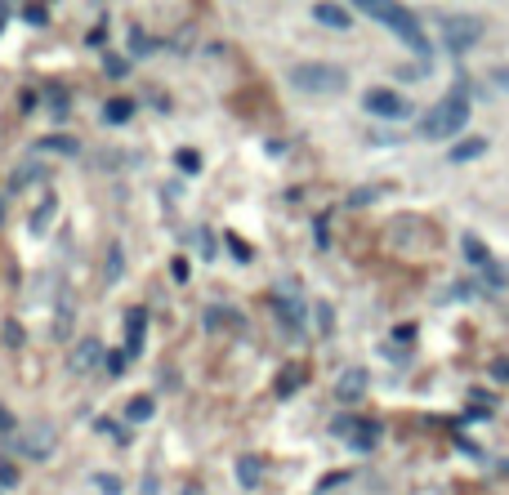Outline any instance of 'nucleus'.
<instances>
[{"instance_id": "dca6fc26", "label": "nucleus", "mask_w": 509, "mask_h": 495, "mask_svg": "<svg viewBox=\"0 0 509 495\" xmlns=\"http://www.w3.org/2000/svg\"><path fill=\"white\" fill-rule=\"evenodd\" d=\"M103 117H108L112 125H121V121H130V117H134V103H130V98H112V103L103 108Z\"/></svg>"}, {"instance_id": "393cba45", "label": "nucleus", "mask_w": 509, "mask_h": 495, "mask_svg": "<svg viewBox=\"0 0 509 495\" xmlns=\"http://www.w3.org/2000/svg\"><path fill=\"white\" fill-rule=\"evenodd\" d=\"M296 384H299V371H286V379H282V388H277V393H291Z\"/></svg>"}, {"instance_id": "a211bd4d", "label": "nucleus", "mask_w": 509, "mask_h": 495, "mask_svg": "<svg viewBox=\"0 0 509 495\" xmlns=\"http://www.w3.org/2000/svg\"><path fill=\"white\" fill-rule=\"evenodd\" d=\"M362 388H367L362 371H348L344 379H339V397H362Z\"/></svg>"}, {"instance_id": "f8f14e48", "label": "nucleus", "mask_w": 509, "mask_h": 495, "mask_svg": "<svg viewBox=\"0 0 509 495\" xmlns=\"http://www.w3.org/2000/svg\"><path fill=\"white\" fill-rule=\"evenodd\" d=\"M339 433H348L358 451H371V447H376V424H358V419H344V424H339Z\"/></svg>"}, {"instance_id": "0eeeda50", "label": "nucleus", "mask_w": 509, "mask_h": 495, "mask_svg": "<svg viewBox=\"0 0 509 495\" xmlns=\"http://www.w3.org/2000/svg\"><path fill=\"white\" fill-rule=\"evenodd\" d=\"M313 18H317L322 27H336V32H348V27H353L348 9H344V5H336V0H322V5H313Z\"/></svg>"}, {"instance_id": "9d476101", "label": "nucleus", "mask_w": 509, "mask_h": 495, "mask_svg": "<svg viewBox=\"0 0 509 495\" xmlns=\"http://www.w3.org/2000/svg\"><path fill=\"white\" fill-rule=\"evenodd\" d=\"M143 326H148V313H143V308L126 317V353L130 357H139V353H143Z\"/></svg>"}, {"instance_id": "39448f33", "label": "nucleus", "mask_w": 509, "mask_h": 495, "mask_svg": "<svg viewBox=\"0 0 509 495\" xmlns=\"http://www.w3.org/2000/svg\"><path fill=\"white\" fill-rule=\"evenodd\" d=\"M362 108H367L371 117H389V121H398V117L411 112V103H407L398 89H367V94H362Z\"/></svg>"}, {"instance_id": "7ed1b4c3", "label": "nucleus", "mask_w": 509, "mask_h": 495, "mask_svg": "<svg viewBox=\"0 0 509 495\" xmlns=\"http://www.w3.org/2000/svg\"><path fill=\"white\" fill-rule=\"evenodd\" d=\"M291 85L299 94H339V89H348V72L339 63H296Z\"/></svg>"}, {"instance_id": "a878e982", "label": "nucleus", "mask_w": 509, "mask_h": 495, "mask_svg": "<svg viewBox=\"0 0 509 495\" xmlns=\"http://www.w3.org/2000/svg\"><path fill=\"white\" fill-rule=\"evenodd\" d=\"M9 428H14V415H9L5 407H0V433H9Z\"/></svg>"}, {"instance_id": "1a4fd4ad", "label": "nucleus", "mask_w": 509, "mask_h": 495, "mask_svg": "<svg viewBox=\"0 0 509 495\" xmlns=\"http://www.w3.org/2000/svg\"><path fill=\"white\" fill-rule=\"evenodd\" d=\"M99 357H103V344H99V339H81L77 353H72V371L85 375L89 366H99Z\"/></svg>"}, {"instance_id": "20e7f679", "label": "nucleus", "mask_w": 509, "mask_h": 495, "mask_svg": "<svg viewBox=\"0 0 509 495\" xmlns=\"http://www.w3.org/2000/svg\"><path fill=\"white\" fill-rule=\"evenodd\" d=\"M438 32H442V45L452 49V54H465L473 45L483 41V18H473V14H442L438 18Z\"/></svg>"}, {"instance_id": "aec40b11", "label": "nucleus", "mask_w": 509, "mask_h": 495, "mask_svg": "<svg viewBox=\"0 0 509 495\" xmlns=\"http://www.w3.org/2000/svg\"><path fill=\"white\" fill-rule=\"evenodd\" d=\"M32 179H41V165H23V170L9 179V188H23V183H32Z\"/></svg>"}, {"instance_id": "5701e85b", "label": "nucleus", "mask_w": 509, "mask_h": 495, "mask_svg": "<svg viewBox=\"0 0 509 495\" xmlns=\"http://www.w3.org/2000/svg\"><path fill=\"white\" fill-rule=\"evenodd\" d=\"M492 85H501V89H509V63H501V67H492Z\"/></svg>"}, {"instance_id": "6ab92c4d", "label": "nucleus", "mask_w": 509, "mask_h": 495, "mask_svg": "<svg viewBox=\"0 0 509 495\" xmlns=\"http://www.w3.org/2000/svg\"><path fill=\"white\" fill-rule=\"evenodd\" d=\"M152 415V397H130L126 402V419H148Z\"/></svg>"}, {"instance_id": "f257e3e1", "label": "nucleus", "mask_w": 509, "mask_h": 495, "mask_svg": "<svg viewBox=\"0 0 509 495\" xmlns=\"http://www.w3.org/2000/svg\"><path fill=\"white\" fill-rule=\"evenodd\" d=\"M353 9H362L367 18H376L380 27H389L398 41L407 45L411 54H421V58H429V36H424L421 18L402 5V0H348Z\"/></svg>"}, {"instance_id": "f03ea898", "label": "nucleus", "mask_w": 509, "mask_h": 495, "mask_svg": "<svg viewBox=\"0 0 509 495\" xmlns=\"http://www.w3.org/2000/svg\"><path fill=\"white\" fill-rule=\"evenodd\" d=\"M465 125H469V94L465 89H452L421 117V139L442 143V139H456Z\"/></svg>"}, {"instance_id": "bb28decb", "label": "nucleus", "mask_w": 509, "mask_h": 495, "mask_svg": "<svg viewBox=\"0 0 509 495\" xmlns=\"http://www.w3.org/2000/svg\"><path fill=\"white\" fill-rule=\"evenodd\" d=\"M496 375H501V379H509V362H496Z\"/></svg>"}, {"instance_id": "4468645a", "label": "nucleus", "mask_w": 509, "mask_h": 495, "mask_svg": "<svg viewBox=\"0 0 509 495\" xmlns=\"http://www.w3.org/2000/svg\"><path fill=\"white\" fill-rule=\"evenodd\" d=\"M273 313H277V317H282V322H286V326L296 330H304V313H299V304L296 299H273Z\"/></svg>"}, {"instance_id": "b1692460", "label": "nucleus", "mask_w": 509, "mask_h": 495, "mask_svg": "<svg viewBox=\"0 0 509 495\" xmlns=\"http://www.w3.org/2000/svg\"><path fill=\"white\" fill-rule=\"evenodd\" d=\"M121 366H126V357H121V353H108V371L121 375Z\"/></svg>"}, {"instance_id": "6e6552de", "label": "nucleus", "mask_w": 509, "mask_h": 495, "mask_svg": "<svg viewBox=\"0 0 509 495\" xmlns=\"http://www.w3.org/2000/svg\"><path fill=\"white\" fill-rule=\"evenodd\" d=\"M49 447H54V428H49V424H36V428L23 438V447H18V451L36 455V459H41V455H49Z\"/></svg>"}, {"instance_id": "ddd939ff", "label": "nucleus", "mask_w": 509, "mask_h": 495, "mask_svg": "<svg viewBox=\"0 0 509 495\" xmlns=\"http://www.w3.org/2000/svg\"><path fill=\"white\" fill-rule=\"evenodd\" d=\"M483 152H487V139H461V143L452 148V157H447V161L465 165V161H473V157H483Z\"/></svg>"}, {"instance_id": "2eb2a0df", "label": "nucleus", "mask_w": 509, "mask_h": 495, "mask_svg": "<svg viewBox=\"0 0 509 495\" xmlns=\"http://www.w3.org/2000/svg\"><path fill=\"white\" fill-rule=\"evenodd\" d=\"M36 148H41V152H63V157H77V152H81V143H77V139H63V134H49V139H41Z\"/></svg>"}, {"instance_id": "423d86ee", "label": "nucleus", "mask_w": 509, "mask_h": 495, "mask_svg": "<svg viewBox=\"0 0 509 495\" xmlns=\"http://www.w3.org/2000/svg\"><path fill=\"white\" fill-rule=\"evenodd\" d=\"M461 246H465V254H469V263H473V268H478V273H483V277H487V286H505L509 277H505V268H501V263H496V259H492V254H487V246H483V242H478V237H465V242H461Z\"/></svg>"}, {"instance_id": "f3484780", "label": "nucleus", "mask_w": 509, "mask_h": 495, "mask_svg": "<svg viewBox=\"0 0 509 495\" xmlns=\"http://www.w3.org/2000/svg\"><path fill=\"white\" fill-rule=\"evenodd\" d=\"M206 326H237V330H242V326H246V322H242V317H237V313H228V308H211V313H206Z\"/></svg>"}, {"instance_id": "412c9836", "label": "nucleus", "mask_w": 509, "mask_h": 495, "mask_svg": "<svg viewBox=\"0 0 509 495\" xmlns=\"http://www.w3.org/2000/svg\"><path fill=\"white\" fill-rule=\"evenodd\" d=\"M121 277V250L112 246V254H108V282H117Z\"/></svg>"}, {"instance_id": "4be33fe9", "label": "nucleus", "mask_w": 509, "mask_h": 495, "mask_svg": "<svg viewBox=\"0 0 509 495\" xmlns=\"http://www.w3.org/2000/svg\"><path fill=\"white\" fill-rule=\"evenodd\" d=\"M174 161H179V170H197V152H192V148H183V152H179V157H174Z\"/></svg>"}, {"instance_id": "9b49d317", "label": "nucleus", "mask_w": 509, "mask_h": 495, "mask_svg": "<svg viewBox=\"0 0 509 495\" xmlns=\"http://www.w3.org/2000/svg\"><path fill=\"white\" fill-rule=\"evenodd\" d=\"M237 482H242L246 491H254V487L264 482V459H259V455H242V459H237Z\"/></svg>"}]
</instances>
